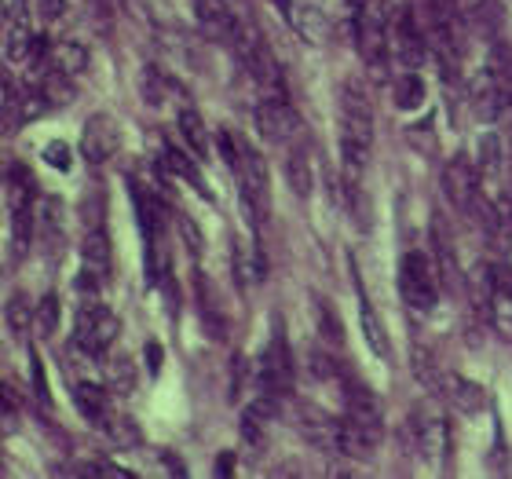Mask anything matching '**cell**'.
<instances>
[{"instance_id":"obj_25","label":"cell","mask_w":512,"mask_h":479,"mask_svg":"<svg viewBox=\"0 0 512 479\" xmlns=\"http://www.w3.org/2000/svg\"><path fill=\"white\" fill-rule=\"evenodd\" d=\"M107 381H110V392L118 395H128L132 388H136V366H132V359L128 355H118V359H110L107 366Z\"/></svg>"},{"instance_id":"obj_5","label":"cell","mask_w":512,"mask_h":479,"mask_svg":"<svg viewBox=\"0 0 512 479\" xmlns=\"http://www.w3.org/2000/svg\"><path fill=\"white\" fill-rule=\"evenodd\" d=\"M289 388H293V362H289L286 337L275 333L271 344L264 348V355H260V362H256V392L282 399Z\"/></svg>"},{"instance_id":"obj_31","label":"cell","mask_w":512,"mask_h":479,"mask_svg":"<svg viewBox=\"0 0 512 479\" xmlns=\"http://www.w3.org/2000/svg\"><path fill=\"white\" fill-rule=\"evenodd\" d=\"M85 472H92V476H114V479H132V472H128V469H118V465H88Z\"/></svg>"},{"instance_id":"obj_26","label":"cell","mask_w":512,"mask_h":479,"mask_svg":"<svg viewBox=\"0 0 512 479\" xmlns=\"http://www.w3.org/2000/svg\"><path fill=\"white\" fill-rule=\"evenodd\" d=\"M33 326H37L41 337H52L59 330V297L55 293H44L41 304L33 308Z\"/></svg>"},{"instance_id":"obj_4","label":"cell","mask_w":512,"mask_h":479,"mask_svg":"<svg viewBox=\"0 0 512 479\" xmlns=\"http://www.w3.org/2000/svg\"><path fill=\"white\" fill-rule=\"evenodd\" d=\"M118 333L121 322L107 304H88V308L77 311L74 337L88 355H107L114 348V341H118Z\"/></svg>"},{"instance_id":"obj_3","label":"cell","mask_w":512,"mask_h":479,"mask_svg":"<svg viewBox=\"0 0 512 479\" xmlns=\"http://www.w3.org/2000/svg\"><path fill=\"white\" fill-rule=\"evenodd\" d=\"M110 249L114 245H110L107 231L103 227H88L85 242H81V275H77V289L85 297H96L99 289L107 286L110 267H114V253Z\"/></svg>"},{"instance_id":"obj_27","label":"cell","mask_w":512,"mask_h":479,"mask_svg":"<svg viewBox=\"0 0 512 479\" xmlns=\"http://www.w3.org/2000/svg\"><path fill=\"white\" fill-rule=\"evenodd\" d=\"M30 322H33L30 297H26L22 289H15V293L8 297V326H11V333H19V337H22V330H30Z\"/></svg>"},{"instance_id":"obj_22","label":"cell","mask_w":512,"mask_h":479,"mask_svg":"<svg viewBox=\"0 0 512 479\" xmlns=\"http://www.w3.org/2000/svg\"><path fill=\"white\" fill-rule=\"evenodd\" d=\"M359 308H363V333H366V344L374 348L377 359H388L392 355V344H388V333H384L381 319H377V311L370 308V300L359 293Z\"/></svg>"},{"instance_id":"obj_24","label":"cell","mask_w":512,"mask_h":479,"mask_svg":"<svg viewBox=\"0 0 512 479\" xmlns=\"http://www.w3.org/2000/svg\"><path fill=\"white\" fill-rule=\"evenodd\" d=\"M395 107L399 110H417L425 103V81L414 74V70H406V74L395 77Z\"/></svg>"},{"instance_id":"obj_33","label":"cell","mask_w":512,"mask_h":479,"mask_svg":"<svg viewBox=\"0 0 512 479\" xmlns=\"http://www.w3.org/2000/svg\"><path fill=\"white\" fill-rule=\"evenodd\" d=\"M92 8H96L103 19H114V15H118V8H121V0H92Z\"/></svg>"},{"instance_id":"obj_34","label":"cell","mask_w":512,"mask_h":479,"mask_svg":"<svg viewBox=\"0 0 512 479\" xmlns=\"http://www.w3.org/2000/svg\"><path fill=\"white\" fill-rule=\"evenodd\" d=\"M8 99H11V88H8V81H4V74H0V110L8 107Z\"/></svg>"},{"instance_id":"obj_6","label":"cell","mask_w":512,"mask_h":479,"mask_svg":"<svg viewBox=\"0 0 512 479\" xmlns=\"http://www.w3.org/2000/svg\"><path fill=\"white\" fill-rule=\"evenodd\" d=\"M388 52H392L406 70H417V66L425 63L428 44H425V33L417 30V19L410 8H399L392 19H388Z\"/></svg>"},{"instance_id":"obj_2","label":"cell","mask_w":512,"mask_h":479,"mask_svg":"<svg viewBox=\"0 0 512 479\" xmlns=\"http://www.w3.org/2000/svg\"><path fill=\"white\" fill-rule=\"evenodd\" d=\"M399 293H403L406 308L421 311V315H428V311L436 308L439 271H436V264L428 260V253L410 249V253L399 260Z\"/></svg>"},{"instance_id":"obj_1","label":"cell","mask_w":512,"mask_h":479,"mask_svg":"<svg viewBox=\"0 0 512 479\" xmlns=\"http://www.w3.org/2000/svg\"><path fill=\"white\" fill-rule=\"evenodd\" d=\"M374 154V107L359 81L341 88V169L344 187H359Z\"/></svg>"},{"instance_id":"obj_12","label":"cell","mask_w":512,"mask_h":479,"mask_svg":"<svg viewBox=\"0 0 512 479\" xmlns=\"http://www.w3.org/2000/svg\"><path fill=\"white\" fill-rule=\"evenodd\" d=\"M469 96H472V110H476V118H480V121H494L498 114H502V107H505L502 74H494L491 66H483L480 74L472 77Z\"/></svg>"},{"instance_id":"obj_10","label":"cell","mask_w":512,"mask_h":479,"mask_svg":"<svg viewBox=\"0 0 512 479\" xmlns=\"http://www.w3.org/2000/svg\"><path fill=\"white\" fill-rule=\"evenodd\" d=\"M121 147V132H118V121L107 118V114H96V118H88L85 132H81V158L92 161V165H103L118 154Z\"/></svg>"},{"instance_id":"obj_9","label":"cell","mask_w":512,"mask_h":479,"mask_svg":"<svg viewBox=\"0 0 512 479\" xmlns=\"http://www.w3.org/2000/svg\"><path fill=\"white\" fill-rule=\"evenodd\" d=\"M253 118H256V132H260L267 143H293V132H300V121H297V114H293V107H289V103H278V99L260 96Z\"/></svg>"},{"instance_id":"obj_35","label":"cell","mask_w":512,"mask_h":479,"mask_svg":"<svg viewBox=\"0 0 512 479\" xmlns=\"http://www.w3.org/2000/svg\"><path fill=\"white\" fill-rule=\"evenodd\" d=\"M231 469H235V461H231V458H220V465H216V472L224 476V472H231Z\"/></svg>"},{"instance_id":"obj_32","label":"cell","mask_w":512,"mask_h":479,"mask_svg":"<svg viewBox=\"0 0 512 479\" xmlns=\"http://www.w3.org/2000/svg\"><path fill=\"white\" fill-rule=\"evenodd\" d=\"M30 362H33V384H37V395H41V399H48V384H44V366H41V359H37V355H30Z\"/></svg>"},{"instance_id":"obj_30","label":"cell","mask_w":512,"mask_h":479,"mask_svg":"<svg viewBox=\"0 0 512 479\" xmlns=\"http://www.w3.org/2000/svg\"><path fill=\"white\" fill-rule=\"evenodd\" d=\"M220 154H224V161H227V165H231V169H235L238 158H242V147H238L235 136H231L227 128H220Z\"/></svg>"},{"instance_id":"obj_8","label":"cell","mask_w":512,"mask_h":479,"mask_svg":"<svg viewBox=\"0 0 512 479\" xmlns=\"http://www.w3.org/2000/svg\"><path fill=\"white\" fill-rule=\"evenodd\" d=\"M443 194L458 213H472L480 198V165H472L465 154L450 158L443 165Z\"/></svg>"},{"instance_id":"obj_23","label":"cell","mask_w":512,"mask_h":479,"mask_svg":"<svg viewBox=\"0 0 512 479\" xmlns=\"http://www.w3.org/2000/svg\"><path fill=\"white\" fill-rule=\"evenodd\" d=\"M180 136L198 158H205V150H209V132H205V121L198 110H191V107L180 110Z\"/></svg>"},{"instance_id":"obj_14","label":"cell","mask_w":512,"mask_h":479,"mask_svg":"<svg viewBox=\"0 0 512 479\" xmlns=\"http://www.w3.org/2000/svg\"><path fill=\"white\" fill-rule=\"evenodd\" d=\"M436 392L443 395L454 410H461V414H480L483 406H487V392H483V384L469 381V377H461V373H443Z\"/></svg>"},{"instance_id":"obj_11","label":"cell","mask_w":512,"mask_h":479,"mask_svg":"<svg viewBox=\"0 0 512 479\" xmlns=\"http://www.w3.org/2000/svg\"><path fill=\"white\" fill-rule=\"evenodd\" d=\"M414 439L425 458H443V450H447V421H443V414L432 403H421L414 410Z\"/></svg>"},{"instance_id":"obj_18","label":"cell","mask_w":512,"mask_h":479,"mask_svg":"<svg viewBox=\"0 0 512 479\" xmlns=\"http://www.w3.org/2000/svg\"><path fill=\"white\" fill-rule=\"evenodd\" d=\"M44 59H48V66H52V74L55 77H77V74H85V66H88V48L85 44H77V41H55L52 48H44Z\"/></svg>"},{"instance_id":"obj_17","label":"cell","mask_w":512,"mask_h":479,"mask_svg":"<svg viewBox=\"0 0 512 479\" xmlns=\"http://www.w3.org/2000/svg\"><path fill=\"white\" fill-rule=\"evenodd\" d=\"M198 22L213 41L235 44V33L242 22L235 19V11L227 8V0H198Z\"/></svg>"},{"instance_id":"obj_19","label":"cell","mask_w":512,"mask_h":479,"mask_svg":"<svg viewBox=\"0 0 512 479\" xmlns=\"http://www.w3.org/2000/svg\"><path fill=\"white\" fill-rule=\"evenodd\" d=\"M286 180L289 191L297 194V198H308L311 194V161L308 150L300 147V143H289L286 147Z\"/></svg>"},{"instance_id":"obj_21","label":"cell","mask_w":512,"mask_h":479,"mask_svg":"<svg viewBox=\"0 0 512 479\" xmlns=\"http://www.w3.org/2000/svg\"><path fill=\"white\" fill-rule=\"evenodd\" d=\"M165 165H169V172H176L180 180H187L191 187H198V194H202V198H213V191H209V183H205L202 169H198V161H191L187 154H180L176 147H165Z\"/></svg>"},{"instance_id":"obj_28","label":"cell","mask_w":512,"mask_h":479,"mask_svg":"<svg viewBox=\"0 0 512 479\" xmlns=\"http://www.w3.org/2000/svg\"><path fill=\"white\" fill-rule=\"evenodd\" d=\"M107 436H114L118 443H136L139 428L132 425V417H118V414H114V421L107 425Z\"/></svg>"},{"instance_id":"obj_20","label":"cell","mask_w":512,"mask_h":479,"mask_svg":"<svg viewBox=\"0 0 512 479\" xmlns=\"http://www.w3.org/2000/svg\"><path fill=\"white\" fill-rule=\"evenodd\" d=\"M311 319H315V333H319L322 341L330 344V348H341L344 344V326L337 319V311L326 297H311Z\"/></svg>"},{"instance_id":"obj_15","label":"cell","mask_w":512,"mask_h":479,"mask_svg":"<svg viewBox=\"0 0 512 479\" xmlns=\"http://www.w3.org/2000/svg\"><path fill=\"white\" fill-rule=\"evenodd\" d=\"M505 278L509 275H502L494 267V289L487 297V322L505 344H512V282H505Z\"/></svg>"},{"instance_id":"obj_7","label":"cell","mask_w":512,"mask_h":479,"mask_svg":"<svg viewBox=\"0 0 512 479\" xmlns=\"http://www.w3.org/2000/svg\"><path fill=\"white\" fill-rule=\"evenodd\" d=\"M238 183H242V202H246V213L253 220H264L267 209H271V183H267V165L260 154L242 147V158L235 165Z\"/></svg>"},{"instance_id":"obj_13","label":"cell","mask_w":512,"mask_h":479,"mask_svg":"<svg viewBox=\"0 0 512 479\" xmlns=\"http://www.w3.org/2000/svg\"><path fill=\"white\" fill-rule=\"evenodd\" d=\"M74 406L77 414L85 417L88 425H96L107 432V425L114 421V403H110V388H103V384L96 381H81L74 388Z\"/></svg>"},{"instance_id":"obj_16","label":"cell","mask_w":512,"mask_h":479,"mask_svg":"<svg viewBox=\"0 0 512 479\" xmlns=\"http://www.w3.org/2000/svg\"><path fill=\"white\" fill-rule=\"evenodd\" d=\"M41 55H44L41 33L33 30L30 22L19 15V19L11 22V33H8V63L11 66H33Z\"/></svg>"},{"instance_id":"obj_29","label":"cell","mask_w":512,"mask_h":479,"mask_svg":"<svg viewBox=\"0 0 512 479\" xmlns=\"http://www.w3.org/2000/svg\"><path fill=\"white\" fill-rule=\"evenodd\" d=\"M70 158H74V154H70V147H66V143H59V139L44 147V161H48V165H55L59 172H70Z\"/></svg>"},{"instance_id":"obj_36","label":"cell","mask_w":512,"mask_h":479,"mask_svg":"<svg viewBox=\"0 0 512 479\" xmlns=\"http://www.w3.org/2000/svg\"><path fill=\"white\" fill-rule=\"evenodd\" d=\"M509 220H512V198H509Z\"/></svg>"}]
</instances>
